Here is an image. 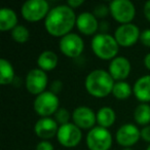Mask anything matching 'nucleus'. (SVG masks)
<instances>
[{"instance_id":"f257e3e1","label":"nucleus","mask_w":150,"mask_h":150,"mask_svg":"<svg viewBox=\"0 0 150 150\" xmlns=\"http://www.w3.org/2000/svg\"><path fill=\"white\" fill-rule=\"evenodd\" d=\"M76 19L74 9L67 4L58 5L50 8L44 20V27L50 35L62 38L71 33L74 26H76Z\"/></svg>"},{"instance_id":"f03ea898","label":"nucleus","mask_w":150,"mask_h":150,"mask_svg":"<svg viewBox=\"0 0 150 150\" xmlns=\"http://www.w3.org/2000/svg\"><path fill=\"white\" fill-rule=\"evenodd\" d=\"M115 80L110 73L103 69H96L88 74L84 80L86 90L95 98H105L112 94Z\"/></svg>"},{"instance_id":"7ed1b4c3","label":"nucleus","mask_w":150,"mask_h":150,"mask_svg":"<svg viewBox=\"0 0 150 150\" xmlns=\"http://www.w3.org/2000/svg\"><path fill=\"white\" fill-rule=\"evenodd\" d=\"M92 50L101 60L112 61L117 57L119 45L114 36L108 33H98L92 39Z\"/></svg>"},{"instance_id":"20e7f679","label":"nucleus","mask_w":150,"mask_h":150,"mask_svg":"<svg viewBox=\"0 0 150 150\" xmlns=\"http://www.w3.org/2000/svg\"><path fill=\"white\" fill-rule=\"evenodd\" d=\"M50 11V4L45 0H28L22 5L21 15L24 20L35 23L45 20Z\"/></svg>"},{"instance_id":"39448f33","label":"nucleus","mask_w":150,"mask_h":150,"mask_svg":"<svg viewBox=\"0 0 150 150\" xmlns=\"http://www.w3.org/2000/svg\"><path fill=\"white\" fill-rule=\"evenodd\" d=\"M60 101L57 95L50 91H45L42 94L36 96L33 102L34 111L40 117H50L59 110Z\"/></svg>"},{"instance_id":"423d86ee","label":"nucleus","mask_w":150,"mask_h":150,"mask_svg":"<svg viewBox=\"0 0 150 150\" xmlns=\"http://www.w3.org/2000/svg\"><path fill=\"white\" fill-rule=\"evenodd\" d=\"M86 142L88 150H109L112 146V135L108 129L97 125L88 131Z\"/></svg>"},{"instance_id":"0eeeda50","label":"nucleus","mask_w":150,"mask_h":150,"mask_svg":"<svg viewBox=\"0 0 150 150\" xmlns=\"http://www.w3.org/2000/svg\"><path fill=\"white\" fill-rule=\"evenodd\" d=\"M110 15L121 25L131 24L135 19L136 7L129 0H113L109 4Z\"/></svg>"},{"instance_id":"6e6552de","label":"nucleus","mask_w":150,"mask_h":150,"mask_svg":"<svg viewBox=\"0 0 150 150\" xmlns=\"http://www.w3.org/2000/svg\"><path fill=\"white\" fill-rule=\"evenodd\" d=\"M59 47L64 56L68 58H78L83 52L84 42L78 34L69 33L60 39Z\"/></svg>"},{"instance_id":"1a4fd4ad","label":"nucleus","mask_w":150,"mask_h":150,"mask_svg":"<svg viewBox=\"0 0 150 150\" xmlns=\"http://www.w3.org/2000/svg\"><path fill=\"white\" fill-rule=\"evenodd\" d=\"M59 143L66 148H72L77 146L82 139V132L77 125L74 123H67L60 125L58 134H57Z\"/></svg>"},{"instance_id":"9d476101","label":"nucleus","mask_w":150,"mask_h":150,"mask_svg":"<svg viewBox=\"0 0 150 150\" xmlns=\"http://www.w3.org/2000/svg\"><path fill=\"white\" fill-rule=\"evenodd\" d=\"M139 28L135 24H125L116 28L114 33V38L119 46L122 47H131L140 40Z\"/></svg>"},{"instance_id":"9b49d317","label":"nucleus","mask_w":150,"mask_h":150,"mask_svg":"<svg viewBox=\"0 0 150 150\" xmlns=\"http://www.w3.org/2000/svg\"><path fill=\"white\" fill-rule=\"evenodd\" d=\"M26 88L31 95H38L45 92V88L48 84L47 75L44 71L39 68L32 69L28 72L26 76Z\"/></svg>"},{"instance_id":"f8f14e48","label":"nucleus","mask_w":150,"mask_h":150,"mask_svg":"<svg viewBox=\"0 0 150 150\" xmlns=\"http://www.w3.org/2000/svg\"><path fill=\"white\" fill-rule=\"evenodd\" d=\"M72 120L80 129H92L97 123V114L88 106H78L72 112Z\"/></svg>"},{"instance_id":"ddd939ff","label":"nucleus","mask_w":150,"mask_h":150,"mask_svg":"<svg viewBox=\"0 0 150 150\" xmlns=\"http://www.w3.org/2000/svg\"><path fill=\"white\" fill-rule=\"evenodd\" d=\"M116 142L125 148L135 145L141 138V131L133 123L122 125L116 132Z\"/></svg>"},{"instance_id":"4468645a","label":"nucleus","mask_w":150,"mask_h":150,"mask_svg":"<svg viewBox=\"0 0 150 150\" xmlns=\"http://www.w3.org/2000/svg\"><path fill=\"white\" fill-rule=\"evenodd\" d=\"M132 70L129 61L125 57H116L109 64L108 72L115 81H125Z\"/></svg>"},{"instance_id":"2eb2a0df","label":"nucleus","mask_w":150,"mask_h":150,"mask_svg":"<svg viewBox=\"0 0 150 150\" xmlns=\"http://www.w3.org/2000/svg\"><path fill=\"white\" fill-rule=\"evenodd\" d=\"M60 125H58L54 118L52 117H41L36 121L34 125V131L38 138L47 141L48 139H52L54 136H57Z\"/></svg>"},{"instance_id":"dca6fc26","label":"nucleus","mask_w":150,"mask_h":150,"mask_svg":"<svg viewBox=\"0 0 150 150\" xmlns=\"http://www.w3.org/2000/svg\"><path fill=\"white\" fill-rule=\"evenodd\" d=\"M76 27L81 34L86 36L96 35L97 31L100 28V24L96 16L88 11H84L77 16Z\"/></svg>"},{"instance_id":"f3484780","label":"nucleus","mask_w":150,"mask_h":150,"mask_svg":"<svg viewBox=\"0 0 150 150\" xmlns=\"http://www.w3.org/2000/svg\"><path fill=\"white\" fill-rule=\"evenodd\" d=\"M133 94L141 103L150 102V75H144L138 78L133 86Z\"/></svg>"},{"instance_id":"a211bd4d","label":"nucleus","mask_w":150,"mask_h":150,"mask_svg":"<svg viewBox=\"0 0 150 150\" xmlns=\"http://www.w3.org/2000/svg\"><path fill=\"white\" fill-rule=\"evenodd\" d=\"M18 26V16L16 11L8 7H3L0 11V30L9 31Z\"/></svg>"},{"instance_id":"6ab92c4d","label":"nucleus","mask_w":150,"mask_h":150,"mask_svg":"<svg viewBox=\"0 0 150 150\" xmlns=\"http://www.w3.org/2000/svg\"><path fill=\"white\" fill-rule=\"evenodd\" d=\"M59 59L56 52L52 50H44L38 56L37 58V66L42 71H52L58 66Z\"/></svg>"},{"instance_id":"aec40b11","label":"nucleus","mask_w":150,"mask_h":150,"mask_svg":"<svg viewBox=\"0 0 150 150\" xmlns=\"http://www.w3.org/2000/svg\"><path fill=\"white\" fill-rule=\"evenodd\" d=\"M97 114V123H98L99 127H105V129H108V127H112L113 123L116 120V113L113 110L111 107L104 106L102 108H100L98 110Z\"/></svg>"},{"instance_id":"412c9836","label":"nucleus","mask_w":150,"mask_h":150,"mask_svg":"<svg viewBox=\"0 0 150 150\" xmlns=\"http://www.w3.org/2000/svg\"><path fill=\"white\" fill-rule=\"evenodd\" d=\"M15 80V69L11 62L5 59L0 60V84L8 86Z\"/></svg>"},{"instance_id":"4be33fe9","label":"nucleus","mask_w":150,"mask_h":150,"mask_svg":"<svg viewBox=\"0 0 150 150\" xmlns=\"http://www.w3.org/2000/svg\"><path fill=\"white\" fill-rule=\"evenodd\" d=\"M134 119L139 125L146 127L150 123V105L147 103H141L136 107L134 111Z\"/></svg>"},{"instance_id":"5701e85b","label":"nucleus","mask_w":150,"mask_h":150,"mask_svg":"<svg viewBox=\"0 0 150 150\" xmlns=\"http://www.w3.org/2000/svg\"><path fill=\"white\" fill-rule=\"evenodd\" d=\"M133 88L125 81H116L113 86L112 95L117 100H127L131 97Z\"/></svg>"},{"instance_id":"b1692460","label":"nucleus","mask_w":150,"mask_h":150,"mask_svg":"<svg viewBox=\"0 0 150 150\" xmlns=\"http://www.w3.org/2000/svg\"><path fill=\"white\" fill-rule=\"evenodd\" d=\"M11 37H13V41H16L17 43H26L30 38L29 30L25 26L18 25L17 27L11 30Z\"/></svg>"},{"instance_id":"393cba45","label":"nucleus","mask_w":150,"mask_h":150,"mask_svg":"<svg viewBox=\"0 0 150 150\" xmlns=\"http://www.w3.org/2000/svg\"><path fill=\"white\" fill-rule=\"evenodd\" d=\"M54 118L59 125H64L70 122V119L72 118V114H70V112L67 109L59 108V110L54 113Z\"/></svg>"},{"instance_id":"a878e982","label":"nucleus","mask_w":150,"mask_h":150,"mask_svg":"<svg viewBox=\"0 0 150 150\" xmlns=\"http://www.w3.org/2000/svg\"><path fill=\"white\" fill-rule=\"evenodd\" d=\"M109 13H110L109 6H107V5H105V4L97 5L94 9V15L96 16L97 19H103V18L106 17Z\"/></svg>"},{"instance_id":"bb28decb","label":"nucleus","mask_w":150,"mask_h":150,"mask_svg":"<svg viewBox=\"0 0 150 150\" xmlns=\"http://www.w3.org/2000/svg\"><path fill=\"white\" fill-rule=\"evenodd\" d=\"M140 41H141V43L143 45L150 47V29H145L141 32Z\"/></svg>"},{"instance_id":"cd10ccee","label":"nucleus","mask_w":150,"mask_h":150,"mask_svg":"<svg viewBox=\"0 0 150 150\" xmlns=\"http://www.w3.org/2000/svg\"><path fill=\"white\" fill-rule=\"evenodd\" d=\"M62 88H63V82L61 80H54L50 86V91L52 93H54V95H57V96L62 91Z\"/></svg>"},{"instance_id":"c85d7f7f","label":"nucleus","mask_w":150,"mask_h":150,"mask_svg":"<svg viewBox=\"0 0 150 150\" xmlns=\"http://www.w3.org/2000/svg\"><path fill=\"white\" fill-rule=\"evenodd\" d=\"M36 150H54L52 144L50 141H40L36 146Z\"/></svg>"},{"instance_id":"c756f323","label":"nucleus","mask_w":150,"mask_h":150,"mask_svg":"<svg viewBox=\"0 0 150 150\" xmlns=\"http://www.w3.org/2000/svg\"><path fill=\"white\" fill-rule=\"evenodd\" d=\"M141 138L143 141L150 144V125H146L141 129Z\"/></svg>"},{"instance_id":"7c9ffc66","label":"nucleus","mask_w":150,"mask_h":150,"mask_svg":"<svg viewBox=\"0 0 150 150\" xmlns=\"http://www.w3.org/2000/svg\"><path fill=\"white\" fill-rule=\"evenodd\" d=\"M66 4L72 9H75L83 4V0H69V1H67Z\"/></svg>"},{"instance_id":"2f4dec72","label":"nucleus","mask_w":150,"mask_h":150,"mask_svg":"<svg viewBox=\"0 0 150 150\" xmlns=\"http://www.w3.org/2000/svg\"><path fill=\"white\" fill-rule=\"evenodd\" d=\"M143 13H144V16H145L146 20L150 22V0L145 2L144 4V7H143Z\"/></svg>"},{"instance_id":"473e14b6","label":"nucleus","mask_w":150,"mask_h":150,"mask_svg":"<svg viewBox=\"0 0 150 150\" xmlns=\"http://www.w3.org/2000/svg\"><path fill=\"white\" fill-rule=\"evenodd\" d=\"M144 66H145L146 69L150 71V52H148L144 58Z\"/></svg>"},{"instance_id":"72a5a7b5","label":"nucleus","mask_w":150,"mask_h":150,"mask_svg":"<svg viewBox=\"0 0 150 150\" xmlns=\"http://www.w3.org/2000/svg\"><path fill=\"white\" fill-rule=\"evenodd\" d=\"M123 150H133V149H132V148H125Z\"/></svg>"},{"instance_id":"f704fd0d","label":"nucleus","mask_w":150,"mask_h":150,"mask_svg":"<svg viewBox=\"0 0 150 150\" xmlns=\"http://www.w3.org/2000/svg\"><path fill=\"white\" fill-rule=\"evenodd\" d=\"M146 150H150V144L148 145V147H147V149H146Z\"/></svg>"}]
</instances>
